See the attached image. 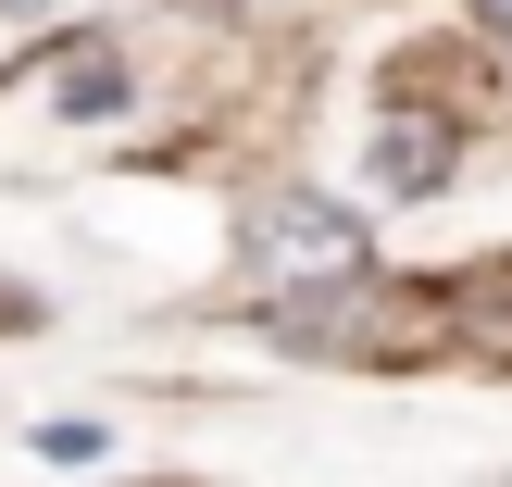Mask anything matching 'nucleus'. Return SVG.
Returning <instances> with one entry per match:
<instances>
[{"instance_id":"f257e3e1","label":"nucleus","mask_w":512,"mask_h":487,"mask_svg":"<svg viewBox=\"0 0 512 487\" xmlns=\"http://www.w3.org/2000/svg\"><path fill=\"white\" fill-rule=\"evenodd\" d=\"M250 263H263V288H350V275H363V225H350L338 200L288 188V200L250 213Z\"/></svg>"},{"instance_id":"f03ea898","label":"nucleus","mask_w":512,"mask_h":487,"mask_svg":"<svg viewBox=\"0 0 512 487\" xmlns=\"http://www.w3.org/2000/svg\"><path fill=\"white\" fill-rule=\"evenodd\" d=\"M450 175V150H425V125H400V150H388V188H438Z\"/></svg>"},{"instance_id":"7ed1b4c3","label":"nucleus","mask_w":512,"mask_h":487,"mask_svg":"<svg viewBox=\"0 0 512 487\" xmlns=\"http://www.w3.org/2000/svg\"><path fill=\"white\" fill-rule=\"evenodd\" d=\"M113 100H125V63H75L63 75V113H113Z\"/></svg>"},{"instance_id":"20e7f679","label":"nucleus","mask_w":512,"mask_h":487,"mask_svg":"<svg viewBox=\"0 0 512 487\" xmlns=\"http://www.w3.org/2000/svg\"><path fill=\"white\" fill-rule=\"evenodd\" d=\"M475 13H488V25H512V0H475Z\"/></svg>"}]
</instances>
